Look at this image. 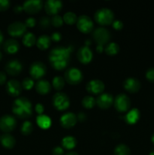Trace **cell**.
I'll use <instances>...</instances> for the list:
<instances>
[{
    "instance_id": "1",
    "label": "cell",
    "mask_w": 154,
    "mask_h": 155,
    "mask_svg": "<svg viewBox=\"0 0 154 155\" xmlns=\"http://www.w3.org/2000/svg\"><path fill=\"white\" fill-rule=\"evenodd\" d=\"M72 50V45L54 47L50 51L48 54V60L51 66L58 71L66 68L69 63Z\"/></svg>"
},
{
    "instance_id": "2",
    "label": "cell",
    "mask_w": 154,
    "mask_h": 155,
    "mask_svg": "<svg viewBox=\"0 0 154 155\" xmlns=\"http://www.w3.org/2000/svg\"><path fill=\"white\" fill-rule=\"evenodd\" d=\"M12 111L21 119L30 117L33 114V105L31 101L26 97H19L16 98L12 104Z\"/></svg>"
},
{
    "instance_id": "3",
    "label": "cell",
    "mask_w": 154,
    "mask_h": 155,
    "mask_svg": "<svg viewBox=\"0 0 154 155\" xmlns=\"http://www.w3.org/2000/svg\"><path fill=\"white\" fill-rule=\"evenodd\" d=\"M95 20L98 24L106 26L113 24L114 21V14L113 11L107 8H101L96 11Z\"/></svg>"
},
{
    "instance_id": "4",
    "label": "cell",
    "mask_w": 154,
    "mask_h": 155,
    "mask_svg": "<svg viewBox=\"0 0 154 155\" xmlns=\"http://www.w3.org/2000/svg\"><path fill=\"white\" fill-rule=\"evenodd\" d=\"M52 104L54 107L58 110H64L69 107V97L63 92H58L54 95L52 98Z\"/></svg>"
},
{
    "instance_id": "5",
    "label": "cell",
    "mask_w": 154,
    "mask_h": 155,
    "mask_svg": "<svg viewBox=\"0 0 154 155\" xmlns=\"http://www.w3.org/2000/svg\"><path fill=\"white\" fill-rule=\"evenodd\" d=\"M64 79L69 84L77 85L82 80V73L78 68H70L65 72Z\"/></svg>"
},
{
    "instance_id": "6",
    "label": "cell",
    "mask_w": 154,
    "mask_h": 155,
    "mask_svg": "<svg viewBox=\"0 0 154 155\" xmlns=\"http://www.w3.org/2000/svg\"><path fill=\"white\" fill-rule=\"evenodd\" d=\"M93 38L98 45H104L110 41L111 34L110 32L105 27H98L94 30Z\"/></svg>"
},
{
    "instance_id": "7",
    "label": "cell",
    "mask_w": 154,
    "mask_h": 155,
    "mask_svg": "<svg viewBox=\"0 0 154 155\" xmlns=\"http://www.w3.org/2000/svg\"><path fill=\"white\" fill-rule=\"evenodd\" d=\"M113 104L117 111L125 112L131 107V100L125 94H119L115 98Z\"/></svg>"
},
{
    "instance_id": "8",
    "label": "cell",
    "mask_w": 154,
    "mask_h": 155,
    "mask_svg": "<svg viewBox=\"0 0 154 155\" xmlns=\"http://www.w3.org/2000/svg\"><path fill=\"white\" fill-rule=\"evenodd\" d=\"M17 121L14 117L10 114H5L0 118V129L4 133H8L15 129Z\"/></svg>"
},
{
    "instance_id": "9",
    "label": "cell",
    "mask_w": 154,
    "mask_h": 155,
    "mask_svg": "<svg viewBox=\"0 0 154 155\" xmlns=\"http://www.w3.org/2000/svg\"><path fill=\"white\" fill-rule=\"evenodd\" d=\"M77 28L80 32L84 33H90L94 28V23L90 17L87 15H81L76 21Z\"/></svg>"
},
{
    "instance_id": "10",
    "label": "cell",
    "mask_w": 154,
    "mask_h": 155,
    "mask_svg": "<svg viewBox=\"0 0 154 155\" xmlns=\"http://www.w3.org/2000/svg\"><path fill=\"white\" fill-rule=\"evenodd\" d=\"M47 71L46 66L41 61H35L30 65V74L32 79L39 80L45 74Z\"/></svg>"
},
{
    "instance_id": "11",
    "label": "cell",
    "mask_w": 154,
    "mask_h": 155,
    "mask_svg": "<svg viewBox=\"0 0 154 155\" xmlns=\"http://www.w3.org/2000/svg\"><path fill=\"white\" fill-rule=\"evenodd\" d=\"M26 31H27V26L24 23L21 21H15L11 23L8 27V34L13 37H20L24 35Z\"/></svg>"
},
{
    "instance_id": "12",
    "label": "cell",
    "mask_w": 154,
    "mask_h": 155,
    "mask_svg": "<svg viewBox=\"0 0 154 155\" xmlns=\"http://www.w3.org/2000/svg\"><path fill=\"white\" fill-rule=\"evenodd\" d=\"M45 10L49 15H56L61 10L63 3L60 0H48L45 2Z\"/></svg>"
},
{
    "instance_id": "13",
    "label": "cell",
    "mask_w": 154,
    "mask_h": 155,
    "mask_svg": "<svg viewBox=\"0 0 154 155\" xmlns=\"http://www.w3.org/2000/svg\"><path fill=\"white\" fill-rule=\"evenodd\" d=\"M42 2L41 0H27L23 4V8L28 14H36L41 10L42 7Z\"/></svg>"
},
{
    "instance_id": "14",
    "label": "cell",
    "mask_w": 154,
    "mask_h": 155,
    "mask_svg": "<svg viewBox=\"0 0 154 155\" xmlns=\"http://www.w3.org/2000/svg\"><path fill=\"white\" fill-rule=\"evenodd\" d=\"M76 123L77 116L72 112H66L60 118V124L63 128H72L76 124Z\"/></svg>"
},
{
    "instance_id": "15",
    "label": "cell",
    "mask_w": 154,
    "mask_h": 155,
    "mask_svg": "<svg viewBox=\"0 0 154 155\" xmlns=\"http://www.w3.org/2000/svg\"><path fill=\"white\" fill-rule=\"evenodd\" d=\"M22 64L18 59H12V60H10L5 64V71L9 75H18L22 71Z\"/></svg>"
},
{
    "instance_id": "16",
    "label": "cell",
    "mask_w": 154,
    "mask_h": 155,
    "mask_svg": "<svg viewBox=\"0 0 154 155\" xmlns=\"http://www.w3.org/2000/svg\"><path fill=\"white\" fill-rule=\"evenodd\" d=\"M77 58L81 63L86 64L91 61L93 58V53L88 46L84 45L79 48L77 51Z\"/></svg>"
},
{
    "instance_id": "17",
    "label": "cell",
    "mask_w": 154,
    "mask_h": 155,
    "mask_svg": "<svg viewBox=\"0 0 154 155\" xmlns=\"http://www.w3.org/2000/svg\"><path fill=\"white\" fill-rule=\"evenodd\" d=\"M22 85L16 80H10L6 83V91L11 96L17 97L22 92Z\"/></svg>"
},
{
    "instance_id": "18",
    "label": "cell",
    "mask_w": 154,
    "mask_h": 155,
    "mask_svg": "<svg viewBox=\"0 0 154 155\" xmlns=\"http://www.w3.org/2000/svg\"><path fill=\"white\" fill-rule=\"evenodd\" d=\"M104 83L101 80L94 79L90 80L86 85V89L88 92L92 94H100L104 90Z\"/></svg>"
},
{
    "instance_id": "19",
    "label": "cell",
    "mask_w": 154,
    "mask_h": 155,
    "mask_svg": "<svg viewBox=\"0 0 154 155\" xmlns=\"http://www.w3.org/2000/svg\"><path fill=\"white\" fill-rule=\"evenodd\" d=\"M113 97L110 93H102L97 98L96 104L102 109H107L113 104Z\"/></svg>"
},
{
    "instance_id": "20",
    "label": "cell",
    "mask_w": 154,
    "mask_h": 155,
    "mask_svg": "<svg viewBox=\"0 0 154 155\" xmlns=\"http://www.w3.org/2000/svg\"><path fill=\"white\" fill-rule=\"evenodd\" d=\"M123 86L125 90L128 92L134 93L138 92L140 88V83L137 78L134 77H128L124 81Z\"/></svg>"
},
{
    "instance_id": "21",
    "label": "cell",
    "mask_w": 154,
    "mask_h": 155,
    "mask_svg": "<svg viewBox=\"0 0 154 155\" xmlns=\"http://www.w3.org/2000/svg\"><path fill=\"white\" fill-rule=\"evenodd\" d=\"M5 51L8 54H14L19 50V43L14 39H7L3 45Z\"/></svg>"
},
{
    "instance_id": "22",
    "label": "cell",
    "mask_w": 154,
    "mask_h": 155,
    "mask_svg": "<svg viewBox=\"0 0 154 155\" xmlns=\"http://www.w3.org/2000/svg\"><path fill=\"white\" fill-rule=\"evenodd\" d=\"M36 90L41 95H45L51 91V86L48 81L45 80H40L36 83Z\"/></svg>"
},
{
    "instance_id": "23",
    "label": "cell",
    "mask_w": 154,
    "mask_h": 155,
    "mask_svg": "<svg viewBox=\"0 0 154 155\" xmlns=\"http://www.w3.org/2000/svg\"><path fill=\"white\" fill-rule=\"evenodd\" d=\"M0 142H1L2 145L4 148H8V149H11V148H14L15 145V143H16V141H15V139L14 138V136L8 134V133H5V134H3L1 136Z\"/></svg>"
},
{
    "instance_id": "24",
    "label": "cell",
    "mask_w": 154,
    "mask_h": 155,
    "mask_svg": "<svg viewBox=\"0 0 154 155\" xmlns=\"http://www.w3.org/2000/svg\"><path fill=\"white\" fill-rule=\"evenodd\" d=\"M140 118V111L137 108H132L125 115V120L128 124H134Z\"/></svg>"
},
{
    "instance_id": "25",
    "label": "cell",
    "mask_w": 154,
    "mask_h": 155,
    "mask_svg": "<svg viewBox=\"0 0 154 155\" xmlns=\"http://www.w3.org/2000/svg\"><path fill=\"white\" fill-rule=\"evenodd\" d=\"M37 125L42 130H47L51 126V120L48 116L45 114L38 115L36 117Z\"/></svg>"
},
{
    "instance_id": "26",
    "label": "cell",
    "mask_w": 154,
    "mask_h": 155,
    "mask_svg": "<svg viewBox=\"0 0 154 155\" xmlns=\"http://www.w3.org/2000/svg\"><path fill=\"white\" fill-rule=\"evenodd\" d=\"M51 42V36L48 35H42L36 40V45L41 50H45L48 48Z\"/></svg>"
},
{
    "instance_id": "27",
    "label": "cell",
    "mask_w": 154,
    "mask_h": 155,
    "mask_svg": "<svg viewBox=\"0 0 154 155\" xmlns=\"http://www.w3.org/2000/svg\"><path fill=\"white\" fill-rule=\"evenodd\" d=\"M61 145L63 148H66V149L72 150L77 145V141L75 138L73 137V136H67L63 138L61 141Z\"/></svg>"
},
{
    "instance_id": "28",
    "label": "cell",
    "mask_w": 154,
    "mask_h": 155,
    "mask_svg": "<svg viewBox=\"0 0 154 155\" xmlns=\"http://www.w3.org/2000/svg\"><path fill=\"white\" fill-rule=\"evenodd\" d=\"M119 49H120L119 45L115 42H110V43L107 44V45H106L105 48H104V51H105L106 54H107L108 55L110 56L116 55V54H118L119 51Z\"/></svg>"
},
{
    "instance_id": "29",
    "label": "cell",
    "mask_w": 154,
    "mask_h": 155,
    "mask_svg": "<svg viewBox=\"0 0 154 155\" xmlns=\"http://www.w3.org/2000/svg\"><path fill=\"white\" fill-rule=\"evenodd\" d=\"M23 43L24 45L27 47H31L36 43V38L34 33L29 32L24 35L23 37Z\"/></svg>"
},
{
    "instance_id": "30",
    "label": "cell",
    "mask_w": 154,
    "mask_h": 155,
    "mask_svg": "<svg viewBox=\"0 0 154 155\" xmlns=\"http://www.w3.org/2000/svg\"><path fill=\"white\" fill-rule=\"evenodd\" d=\"M113 153H114V155H130L131 151L126 145L119 144V145H116Z\"/></svg>"
},
{
    "instance_id": "31",
    "label": "cell",
    "mask_w": 154,
    "mask_h": 155,
    "mask_svg": "<svg viewBox=\"0 0 154 155\" xmlns=\"http://www.w3.org/2000/svg\"><path fill=\"white\" fill-rule=\"evenodd\" d=\"M63 22L69 24V25H72V24H74L75 23H76L78 18H77L76 15L74 12H67L63 15Z\"/></svg>"
},
{
    "instance_id": "32",
    "label": "cell",
    "mask_w": 154,
    "mask_h": 155,
    "mask_svg": "<svg viewBox=\"0 0 154 155\" xmlns=\"http://www.w3.org/2000/svg\"><path fill=\"white\" fill-rule=\"evenodd\" d=\"M65 85V80L60 76H56L52 80V86L56 90H61Z\"/></svg>"
},
{
    "instance_id": "33",
    "label": "cell",
    "mask_w": 154,
    "mask_h": 155,
    "mask_svg": "<svg viewBox=\"0 0 154 155\" xmlns=\"http://www.w3.org/2000/svg\"><path fill=\"white\" fill-rule=\"evenodd\" d=\"M82 104L83 107H85L87 109H91L96 104V100L95 98L91 95H87V96L84 97L82 101Z\"/></svg>"
},
{
    "instance_id": "34",
    "label": "cell",
    "mask_w": 154,
    "mask_h": 155,
    "mask_svg": "<svg viewBox=\"0 0 154 155\" xmlns=\"http://www.w3.org/2000/svg\"><path fill=\"white\" fill-rule=\"evenodd\" d=\"M21 131L22 133V134L25 135V136L31 134L32 132L33 131V124L31 122H30V121H24L23 123L22 126H21Z\"/></svg>"
},
{
    "instance_id": "35",
    "label": "cell",
    "mask_w": 154,
    "mask_h": 155,
    "mask_svg": "<svg viewBox=\"0 0 154 155\" xmlns=\"http://www.w3.org/2000/svg\"><path fill=\"white\" fill-rule=\"evenodd\" d=\"M21 85H22L23 89H26V90H30L34 86V80H33V79L30 78V77H26L23 80Z\"/></svg>"
},
{
    "instance_id": "36",
    "label": "cell",
    "mask_w": 154,
    "mask_h": 155,
    "mask_svg": "<svg viewBox=\"0 0 154 155\" xmlns=\"http://www.w3.org/2000/svg\"><path fill=\"white\" fill-rule=\"evenodd\" d=\"M51 24L55 27H60V26L63 25V18L59 15H54V16L51 18Z\"/></svg>"
},
{
    "instance_id": "37",
    "label": "cell",
    "mask_w": 154,
    "mask_h": 155,
    "mask_svg": "<svg viewBox=\"0 0 154 155\" xmlns=\"http://www.w3.org/2000/svg\"><path fill=\"white\" fill-rule=\"evenodd\" d=\"M51 24V18H48V17H42L39 20V26H40L42 28L46 29L48 27H49V26Z\"/></svg>"
},
{
    "instance_id": "38",
    "label": "cell",
    "mask_w": 154,
    "mask_h": 155,
    "mask_svg": "<svg viewBox=\"0 0 154 155\" xmlns=\"http://www.w3.org/2000/svg\"><path fill=\"white\" fill-rule=\"evenodd\" d=\"M146 78L149 81L154 82V68H150L146 71Z\"/></svg>"
},
{
    "instance_id": "39",
    "label": "cell",
    "mask_w": 154,
    "mask_h": 155,
    "mask_svg": "<svg viewBox=\"0 0 154 155\" xmlns=\"http://www.w3.org/2000/svg\"><path fill=\"white\" fill-rule=\"evenodd\" d=\"M10 7V2L8 0H0V12L6 11Z\"/></svg>"
},
{
    "instance_id": "40",
    "label": "cell",
    "mask_w": 154,
    "mask_h": 155,
    "mask_svg": "<svg viewBox=\"0 0 154 155\" xmlns=\"http://www.w3.org/2000/svg\"><path fill=\"white\" fill-rule=\"evenodd\" d=\"M25 25L27 26V27H33L36 24V21L34 18L33 17H30V18H27V20L25 21Z\"/></svg>"
},
{
    "instance_id": "41",
    "label": "cell",
    "mask_w": 154,
    "mask_h": 155,
    "mask_svg": "<svg viewBox=\"0 0 154 155\" xmlns=\"http://www.w3.org/2000/svg\"><path fill=\"white\" fill-rule=\"evenodd\" d=\"M113 27L116 30H120L123 28V23L119 20H115L112 24Z\"/></svg>"
},
{
    "instance_id": "42",
    "label": "cell",
    "mask_w": 154,
    "mask_h": 155,
    "mask_svg": "<svg viewBox=\"0 0 154 155\" xmlns=\"http://www.w3.org/2000/svg\"><path fill=\"white\" fill-rule=\"evenodd\" d=\"M52 154L53 155H63L64 154V151L63 148L60 146L54 147L52 149Z\"/></svg>"
},
{
    "instance_id": "43",
    "label": "cell",
    "mask_w": 154,
    "mask_h": 155,
    "mask_svg": "<svg viewBox=\"0 0 154 155\" xmlns=\"http://www.w3.org/2000/svg\"><path fill=\"white\" fill-rule=\"evenodd\" d=\"M35 110H36V113L39 115L42 114V113L44 112V110H45V107H44V105L42 104V103H38V104H36L35 106Z\"/></svg>"
},
{
    "instance_id": "44",
    "label": "cell",
    "mask_w": 154,
    "mask_h": 155,
    "mask_svg": "<svg viewBox=\"0 0 154 155\" xmlns=\"http://www.w3.org/2000/svg\"><path fill=\"white\" fill-rule=\"evenodd\" d=\"M61 38L62 35L61 33H59V32H54V33H53L51 36V40L54 41V42H58V41H60V39H61Z\"/></svg>"
},
{
    "instance_id": "45",
    "label": "cell",
    "mask_w": 154,
    "mask_h": 155,
    "mask_svg": "<svg viewBox=\"0 0 154 155\" xmlns=\"http://www.w3.org/2000/svg\"><path fill=\"white\" fill-rule=\"evenodd\" d=\"M6 74L5 73L3 72V71H0V86L2 85H4L6 82Z\"/></svg>"
},
{
    "instance_id": "46",
    "label": "cell",
    "mask_w": 154,
    "mask_h": 155,
    "mask_svg": "<svg viewBox=\"0 0 154 155\" xmlns=\"http://www.w3.org/2000/svg\"><path fill=\"white\" fill-rule=\"evenodd\" d=\"M86 119V115L85 114L82 113V112H80L79 113V114L77 115V120H79V121L82 122V121H85Z\"/></svg>"
},
{
    "instance_id": "47",
    "label": "cell",
    "mask_w": 154,
    "mask_h": 155,
    "mask_svg": "<svg viewBox=\"0 0 154 155\" xmlns=\"http://www.w3.org/2000/svg\"><path fill=\"white\" fill-rule=\"evenodd\" d=\"M23 10H24L23 5H16L14 7V11L15 13H21Z\"/></svg>"
},
{
    "instance_id": "48",
    "label": "cell",
    "mask_w": 154,
    "mask_h": 155,
    "mask_svg": "<svg viewBox=\"0 0 154 155\" xmlns=\"http://www.w3.org/2000/svg\"><path fill=\"white\" fill-rule=\"evenodd\" d=\"M96 50H97V51H98V53H101L104 50V45H97Z\"/></svg>"
},
{
    "instance_id": "49",
    "label": "cell",
    "mask_w": 154,
    "mask_h": 155,
    "mask_svg": "<svg viewBox=\"0 0 154 155\" xmlns=\"http://www.w3.org/2000/svg\"><path fill=\"white\" fill-rule=\"evenodd\" d=\"M2 42H3V34L1 32V30H0V45H2Z\"/></svg>"
},
{
    "instance_id": "50",
    "label": "cell",
    "mask_w": 154,
    "mask_h": 155,
    "mask_svg": "<svg viewBox=\"0 0 154 155\" xmlns=\"http://www.w3.org/2000/svg\"><path fill=\"white\" fill-rule=\"evenodd\" d=\"M65 155H79L76 152H74V151H69V152L66 153Z\"/></svg>"
},
{
    "instance_id": "51",
    "label": "cell",
    "mask_w": 154,
    "mask_h": 155,
    "mask_svg": "<svg viewBox=\"0 0 154 155\" xmlns=\"http://www.w3.org/2000/svg\"><path fill=\"white\" fill-rule=\"evenodd\" d=\"M151 140H152V143H153V145H154V133H153V135H152V138H151Z\"/></svg>"
},
{
    "instance_id": "52",
    "label": "cell",
    "mask_w": 154,
    "mask_h": 155,
    "mask_svg": "<svg viewBox=\"0 0 154 155\" xmlns=\"http://www.w3.org/2000/svg\"><path fill=\"white\" fill-rule=\"evenodd\" d=\"M2 58V52L0 51V61H1Z\"/></svg>"
},
{
    "instance_id": "53",
    "label": "cell",
    "mask_w": 154,
    "mask_h": 155,
    "mask_svg": "<svg viewBox=\"0 0 154 155\" xmlns=\"http://www.w3.org/2000/svg\"><path fill=\"white\" fill-rule=\"evenodd\" d=\"M149 155H154V151H151V152L149 153Z\"/></svg>"
},
{
    "instance_id": "54",
    "label": "cell",
    "mask_w": 154,
    "mask_h": 155,
    "mask_svg": "<svg viewBox=\"0 0 154 155\" xmlns=\"http://www.w3.org/2000/svg\"><path fill=\"white\" fill-rule=\"evenodd\" d=\"M0 139H1V137H0Z\"/></svg>"
}]
</instances>
